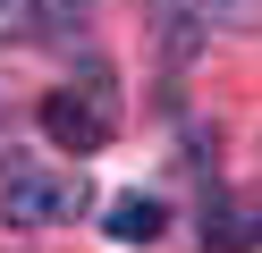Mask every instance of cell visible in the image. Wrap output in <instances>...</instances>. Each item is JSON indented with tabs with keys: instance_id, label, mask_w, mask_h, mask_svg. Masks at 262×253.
<instances>
[{
	"instance_id": "1",
	"label": "cell",
	"mask_w": 262,
	"mask_h": 253,
	"mask_svg": "<svg viewBox=\"0 0 262 253\" xmlns=\"http://www.w3.org/2000/svg\"><path fill=\"white\" fill-rule=\"evenodd\" d=\"M0 211H9V228H51V219H76V211H85V169H9Z\"/></svg>"
},
{
	"instance_id": "2",
	"label": "cell",
	"mask_w": 262,
	"mask_h": 253,
	"mask_svg": "<svg viewBox=\"0 0 262 253\" xmlns=\"http://www.w3.org/2000/svg\"><path fill=\"white\" fill-rule=\"evenodd\" d=\"M42 135H51L59 152H102L110 135H119V101H110V84L93 76V93H42Z\"/></svg>"
},
{
	"instance_id": "3",
	"label": "cell",
	"mask_w": 262,
	"mask_h": 253,
	"mask_svg": "<svg viewBox=\"0 0 262 253\" xmlns=\"http://www.w3.org/2000/svg\"><path fill=\"white\" fill-rule=\"evenodd\" d=\"M161 26H169V51H194L203 34H254L262 0H152Z\"/></svg>"
},
{
	"instance_id": "4",
	"label": "cell",
	"mask_w": 262,
	"mask_h": 253,
	"mask_svg": "<svg viewBox=\"0 0 262 253\" xmlns=\"http://www.w3.org/2000/svg\"><path fill=\"white\" fill-rule=\"evenodd\" d=\"M203 245H211V253H254V245H262V211H237V202L203 211Z\"/></svg>"
},
{
	"instance_id": "5",
	"label": "cell",
	"mask_w": 262,
	"mask_h": 253,
	"mask_svg": "<svg viewBox=\"0 0 262 253\" xmlns=\"http://www.w3.org/2000/svg\"><path fill=\"white\" fill-rule=\"evenodd\" d=\"M161 219H169V211H161L152 194H119V202H110V236H119V245H152Z\"/></svg>"
},
{
	"instance_id": "6",
	"label": "cell",
	"mask_w": 262,
	"mask_h": 253,
	"mask_svg": "<svg viewBox=\"0 0 262 253\" xmlns=\"http://www.w3.org/2000/svg\"><path fill=\"white\" fill-rule=\"evenodd\" d=\"M42 26V0H0V42H26Z\"/></svg>"
},
{
	"instance_id": "7",
	"label": "cell",
	"mask_w": 262,
	"mask_h": 253,
	"mask_svg": "<svg viewBox=\"0 0 262 253\" xmlns=\"http://www.w3.org/2000/svg\"><path fill=\"white\" fill-rule=\"evenodd\" d=\"M85 9H93V0H51V17H59V26H68V17L85 26Z\"/></svg>"
}]
</instances>
